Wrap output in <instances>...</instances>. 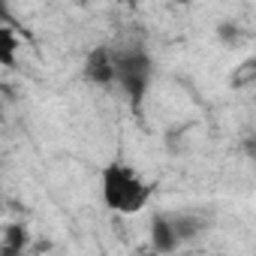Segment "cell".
Here are the masks:
<instances>
[{
    "label": "cell",
    "mask_w": 256,
    "mask_h": 256,
    "mask_svg": "<svg viewBox=\"0 0 256 256\" xmlns=\"http://www.w3.org/2000/svg\"><path fill=\"white\" fill-rule=\"evenodd\" d=\"M100 196L102 205L112 214L130 217L148 208L151 202V184L124 160H112L100 169Z\"/></svg>",
    "instance_id": "6da1fadb"
},
{
    "label": "cell",
    "mask_w": 256,
    "mask_h": 256,
    "mask_svg": "<svg viewBox=\"0 0 256 256\" xmlns=\"http://www.w3.org/2000/svg\"><path fill=\"white\" fill-rule=\"evenodd\" d=\"M114 66H118L120 90L130 96L133 106H139L154 78V58L142 46H126V48H114Z\"/></svg>",
    "instance_id": "7a4b0ae2"
},
{
    "label": "cell",
    "mask_w": 256,
    "mask_h": 256,
    "mask_svg": "<svg viewBox=\"0 0 256 256\" xmlns=\"http://www.w3.org/2000/svg\"><path fill=\"white\" fill-rule=\"evenodd\" d=\"M82 76L88 84L94 88H108L118 84V66H114V48L108 46H96L88 52L84 64H82Z\"/></svg>",
    "instance_id": "3957f363"
},
{
    "label": "cell",
    "mask_w": 256,
    "mask_h": 256,
    "mask_svg": "<svg viewBox=\"0 0 256 256\" xmlns=\"http://www.w3.org/2000/svg\"><path fill=\"white\" fill-rule=\"evenodd\" d=\"M181 244H184V241H181V235H178V229H175V223H172V214H154V217H151V247H154L157 253L169 256V253H175Z\"/></svg>",
    "instance_id": "277c9868"
},
{
    "label": "cell",
    "mask_w": 256,
    "mask_h": 256,
    "mask_svg": "<svg viewBox=\"0 0 256 256\" xmlns=\"http://www.w3.org/2000/svg\"><path fill=\"white\" fill-rule=\"evenodd\" d=\"M24 247H28V226L24 223H10L4 229L0 256H24Z\"/></svg>",
    "instance_id": "5b68a950"
},
{
    "label": "cell",
    "mask_w": 256,
    "mask_h": 256,
    "mask_svg": "<svg viewBox=\"0 0 256 256\" xmlns=\"http://www.w3.org/2000/svg\"><path fill=\"white\" fill-rule=\"evenodd\" d=\"M18 48H22V42H18L12 24H0V66L12 70L16 58H18Z\"/></svg>",
    "instance_id": "8992f818"
},
{
    "label": "cell",
    "mask_w": 256,
    "mask_h": 256,
    "mask_svg": "<svg viewBox=\"0 0 256 256\" xmlns=\"http://www.w3.org/2000/svg\"><path fill=\"white\" fill-rule=\"evenodd\" d=\"M172 223H175V229H178V235H181V241H190V238H196L199 232H202V217H193V214H172Z\"/></svg>",
    "instance_id": "52a82bcc"
},
{
    "label": "cell",
    "mask_w": 256,
    "mask_h": 256,
    "mask_svg": "<svg viewBox=\"0 0 256 256\" xmlns=\"http://www.w3.org/2000/svg\"><path fill=\"white\" fill-rule=\"evenodd\" d=\"M217 36H220L223 42H241V40H244V34H241L238 28H232V24H220V28H217Z\"/></svg>",
    "instance_id": "ba28073f"
},
{
    "label": "cell",
    "mask_w": 256,
    "mask_h": 256,
    "mask_svg": "<svg viewBox=\"0 0 256 256\" xmlns=\"http://www.w3.org/2000/svg\"><path fill=\"white\" fill-rule=\"evenodd\" d=\"M241 151L247 154V160H253V163H256V133H253V136H247V139L241 142Z\"/></svg>",
    "instance_id": "9c48e42d"
}]
</instances>
